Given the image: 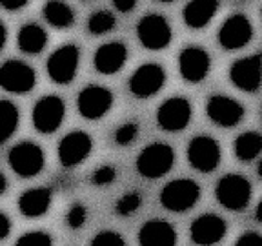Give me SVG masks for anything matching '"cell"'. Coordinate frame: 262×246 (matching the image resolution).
<instances>
[{"mask_svg":"<svg viewBox=\"0 0 262 246\" xmlns=\"http://www.w3.org/2000/svg\"><path fill=\"white\" fill-rule=\"evenodd\" d=\"M175 164V152L169 144L153 142L137 157V172L146 179H160Z\"/></svg>","mask_w":262,"mask_h":246,"instance_id":"obj_1","label":"cell"},{"mask_svg":"<svg viewBox=\"0 0 262 246\" xmlns=\"http://www.w3.org/2000/svg\"><path fill=\"white\" fill-rule=\"evenodd\" d=\"M8 160L11 170L16 175L29 179V177H35L42 172V168H44L46 164V155H44V150L38 144L24 140V142L15 144L9 150Z\"/></svg>","mask_w":262,"mask_h":246,"instance_id":"obj_2","label":"cell"},{"mask_svg":"<svg viewBox=\"0 0 262 246\" xmlns=\"http://www.w3.org/2000/svg\"><path fill=\"white\" fill-rule=\"evenodd\" d=\"M215 197L224 208L241 212L250 204L251 199V184L250 180L237 173H229L224 175L217 182L215 188Z\"/></svg>","mask_w":262,"mask_h":246,"instance_id":"obj_3","label":"cell"},{"mask_svg":"<svg viewBox=\"0 0 262 246\" xmlns=\"http://www.w3.org/2000/svg\"><path fill=\"white\" fill-rule=\"evenodd\" d=\"M201 197V188L191 179H175L160 192V202L169 212H186L193 208Z\"/></svg>","mask_w":262,"mask_h":246,"instance_id":"obj_4","label":"cell"},{"mask_svg":"<svg viewBox=\"0 0 262 246\" xmlns=\"http://www.w3.org/2000/svg\"><path fill=\"white\" fill-rule=\"evenodd\" d=\"M78 62H80V49L75 44H66L55 49L49 55L46 70L49 78L57 84H70L77 77Z\"/></svg>","mask_w":262,"mask_h":246,"instance_id":"obj_5","label":"cell"},{"mask_svg":"<svg viewBox=\"0 0 262 246\" xmlns=\"http://www.w3.org/2000/svg\"><path fill=\"white\" fill-rule=\"evenodd\" d=\"M66 117V104L57 95H46L33 108V126L35 130L49 135L60 128Z\"/></svg>","mask_w":262,"mask_h":246,"instance_id":"obj_6","label":"cell"},{"mask_svg":"<svg viewBox=\"0 0 262 246\" xmlns=\"http://www.w3.org/2000/svg\"><path fill=\"white\" fill-rule=\"evenodd\" d=\"M137 37L144 48L159 51L171 42V26L162 15H146L137 24Z\"/></svg>","mask_w":262,"mask_h":246,"instance_id":"obj_7","label":"cell"},{"mask_svg":"<svg viewBox=\"0 0 262 246\" xmlns=\"http://www.w3.org/2000/svg\"><path fill=\"white\" fill-rule=\"evenodd\" d=\"M37 84L31 66L20 60H8L0 66V88L9 93H28Z\"/></svg>","mask_w":262,"mask_h":246,"instance_id":"obj_8","label":"cell"},{"mask_svg":"<svg viewBox=\"0 0 262 246\" xmlns=\"http://www.w3.org/2000/svg\"><path fill=\"white\" fill-rule=\"evenodd\" d=\"M78 113L88 120H98L113 106V93L107 88L91 84L78 93L77 98Z\"/></svg>","mask_w":262,"mask_h":246,"instance_id":"obj_9","label":"cell"},{"mask_svg":"<svg viewBox=\"0 0 262 246\" xmlns=\"http://www.w3.org/2000/svg\"><path fill=\"white\" fill-rule=\"evenodd\" d=\"M193 108L188 98L171 97L164 100L157 110V124L164 131H182L191 120Z\"/></svg>","mask_w":262,"mask_h":246,"instance_id":"obj_10","label":"cell"},{"mask_svg":"<svg viewBox=\"0 0 262 246\" xmlns=\"http://www.w3.org/2000/svg\"><path fill=\"white\" fill-rule=\"evenodd\" d=\"M188 162L202 173H209L221 164V146L208 135H199L188 146Z\"/></svg>","mask_w":262,"mask_h":246,"instance_id":"obj_11","label":"cell"},{"mask_svg":"<svg viewBox=\"0 0 262 246\" xmlns=\"http://www.w3.org/2000/svg\"><path fill=\"white\" fill-rule=\"evenodd\" d=\"M166 82V71L162 66L155 62H147L137 68V71L129 78V91L137 98H147L153 97L162 90Z\"/></svg>","mask_w":262,"mask_h":246,"instance_id":"obj_12","label":"cell"},{"mask_svg":"<svg viewBox=\"0 0 262 246\" xmlns=\"http://www.w3.org/2000/svg\"><path fill=\"white\" fill-rule=\"evenodd\" d=\"M229 78L238 90L255 93L262 84V55H251L233 62L229 68Z\"/></svg>","mask_w":262,"mask_h":246,"instance_id":"obj_13","label":"cell"},{"mask_svg":"<svg viewBox=\"0 0 262 246\" xmlns=\"http://www.w3.org/2000/svg\"><path fill=\"white\" fill-rule=\"evenodd\" d=\"M228 224L222 217L215 213H204L199 215L189 226V235L191 241L199 246H213L221 242L226 237Z\"/></svg>","mask_w":262,"mask_h":246,"instance_id":"obj_14","label":"cell"},{"mask_svg":"<svg viewBox=\"0 0 262 246\" xmlns=\"http://www.w3.org/2000/svg\"><path fill=\"white\" fill-rule=\"evenodd\" d=\"M211 58L208 51L196 46H188L179 55V71L186 82H202L209 73Z\"/></svg>","mask_w":262,"mask_h":246,"instance_id":"obj_15","label":"cell"},{"mask_svg":"<svg viewBox=\"0 0 262 246\" xmlns=\"http://www.w3.org/2000/svg\"><path fill=\"white\" fill-rule=\"evenodd\" d=\"M251 37H253L251 22L248 20V16L241 15V13L226 18L224 24L219 29V42L226 49L244 48L251 40Z\"/></svg>","mask_w":262,"mask_h":246,"instance_id":"obj_16","label":"cell"},{"mask_svg":"<svg viewBox=\"0 0 262 246\" xmlns=\"http://www.w3.org/2000/svg\"><path fill=\"white\" fill-rule=\"evenodd\" d=\"M91 148H93V140L88 133L71 131L58 144V159L66 168L78 166L91 153Z\"/></svg>","mask_w":262,"mask_h":246,"instance_id":"obj_17","label":"cell"},{"mask_svg":"<svg viewBox=\"0 0 262 246\" xmlns=\"http://www.w3.org/2000/svg\"><path fill=\"white\" fill-rule=\"evenodd\" d=\"M208 117L222 128H231L237 126L244 117V108L241 102H237L235 98L226 97V95H213L208 100Z\"/></svg>","mask_w":262,"mask_h":246,"instance_id":"obj_18","label":"cell"},{"mask_svg":"<svg viewBox=\"0 0 262 246\" xmlns=\"http://www.w3.org/2000/svg\"><path fill=\"white\" fill-rule=\"evenodd\" d=\"M127 60V48L122 42H107L95 51V70L102 75H113L124 68Z\"/></svg>","mask_w":262,"mask_h":246,"instance_id":"obj_19","label":"cell"},{"mask_svg":"<svg viewBox=\"0 0 262 246\" xmlns=\"http://www.w3.org/2000/svg\"><path fill=\"white\" fill-rule=\"evenodd\" d=\"M140 246H175L177 244V230L168 221L153 219L140 226L139 232Z\"/></svg>","mask_w":262,"mask_h":246,"instance_id":"obj_20","label":"cell"},{"mask_svg":"<svg viewBox=\"0 0 262 246\" xmlns=\"http://www.w3.org/2000/svg\"><path fill=\"white\" fill-rule=\"evenodd\" d=\"M51 201H53V192L49 188H44V186L29 188L18 199V210L24 217L38 219L48 213Z\"/></svg>","mask_w":262,"mask_h":246,"instance_id":"obj_21","label":"cell"},{"mask_svg":"<svg viewBox=\"0 0 262 246\" xmlns=\"http://www.w3.org/2000/svg\"><path fill=\"white\" fill-rule=\"evenodd\" d=\"M219 11V0H189L184 8V22L193 29H201L211 22Z\"/></svg>","mask_w":262,"mask_h":246,"instance_id":"obj_22","label":"cell"},{"mask_svg":"<svg viewBox=\"0 0 262 246\" xmlns=\"http://www.w3.org/2000/svg\"><path fill=\"white\" fill-rule=\"evenodd\" d=\"M18 48L28 55H37L48 44V33L38 24H24L18 31Z\"/></svg>","mask_w":262,"mask_h":246,"instance_id":"obj_23","label":"cell"},{"mask_svg":"<svg viewBox=\"0 0 262 246\" xmlns=\"http://www.w3.org/2000/svg\"><path fill=\"white\" fill-rule=\"evenodd\" d=\"M42 13L46 22L57 29H68L75 22V11L64 0H48Z\"/></svg>","mask_w":262,"mask_h":246,"instance_id":"obj_24","label":"cell"},{"mask_svg":"<svg viewBox=\"0 0 262 246\" xmlns=\"http://www.w3.org/2000/svg\"><path fill=\"white\" fill-rule=\"evenodd\" d=\"M262 153V135L257 131H244L235 140V155L241 162H251Z\"/></svg>","mask_w":262,"mask_h":246,"instance_id":"obj_25","label":"cell"},{"mask_svg":"<svg viewBox=\"0 0 262 246\" xmlns=\"http://www.w3.org/2000/svg\"><path fill=\"white\" fill-rule=\"evenodd\" d=\"M18 108L9 100H0V144L11 139L18 128Z\"/></svg>","mask_w":262,"mask_h":246,"instance_id":"obj_26","label":"cell"},{"mask_svg":"<svg viewBox=\"0 0 262 246\" xmlns=\"http://www.w3.org/2000/svg\"><path fill=\"white\" fill-rule=\"evenodd\" d=\"M117 20L110 11H97L90 16L88 20V29L91 35H106L115 28Z\"/></svg>","mask_w":262,"mask_h":246,"instance_id":"obj_27","label":"cell"},{"mask_svg":"<svg viewBox=\"0 0 262 246\" xmlns=\"http://www.w3.org/2000/svg\"><path fill=\"white\" fill-rule=\"evenodd\" d=\"M15 246H53V239L48 232L33 230V232H26L24 235H20Z\"/></svg>","mask_w":262,"mask_h":246,"instance_id":"obj_28","label":"cell"},{"mask_svg":"<svg viewBox=\"0 0 262 246\" xmlns=\"http://www.w3.org/2000/svg\"><path fill=\"white\" fill-rule=\"evenodd\" d=\"M140 204H142V197H140V193L129 192L117 201L115 212L119 213V215H131V213H135L137 210L140 208Z\"/></svg>","mask_w":262,"mask_h":246,"instance_id":"obj_29","label":"cell"},{"mask_svg":"<svg viewBox=\"0 0 262 246\" xmlns=\"http://www.w3.org/2000/svg\"><path fill=\"white\" fill-rule=\"evenodd\" d=\"M137 135H139V124L137 122H124L122 126L117 128L113 139L119 146H127V144H131L137 139Z\"/></svg>","mask_w":262,"mask_h":246,"instance_id":"obj_30","label":"cell"},{"mask_svg":"<svg viewBox=\"0 0 262 246\" xmlns=\"http://www.w3.org/2000/svg\"><path fill=\"white\" fill-rule=\"evenodd\" d=\"M91 246H126V241L119 232L102 230L91 239Z\"/></svg>","mask_w":262,"mask_h":246,"instance_id":"obj_31","label":"cell"},{"mask_svg":"<svg viewBox=\"0 0 262 246\" xmlns=\"http://www.w3.org/2000/svg\"><path fill=\"white\" fill-rule=\"evenodd\" d=\"M88 221V208L84 204H73L66 213V224L70 228H82Z\"/></svg>","mask_w":262,"mask_h":246,"instance_id":"obj_32","label":"cell"},{"mask_svg":"<svg viewBox=\"0 0 262 246\" xmlns=\"http://www.w3.org/2000/svg\"><path fill=\"white\" fill-rule=\"evenodd\" d=\"M115 179H117V168L111 166V164L98 166V168L91 173V182L97 186H110Z\"/></svg>","mask_w":262,"mask_h":246,"instance_id":"obj_33","label":"cell"},{"mask_svg":"<svg viewBox=\"0 0 262 246\" xmlns=\"http://www.w3.org/2000/svg\"><path fill=\"white\" fill-rule=\"evenodd\" d=\"M235 246H262V235L257 232H246L237 239Z\"/></svg>","mask_w":262,"mask_h":246,"instance_id":"obj_34","label":"cell"},{"mask_svg":"<svg viewBox=\"0 0 262 246\" xmlns=\"http://www.w3.org/2000/svg\"><path fill=\"white\" fill-rule=\"evenodd\" d=\"M9 232H11V221L6 213L0 212V241H4L9 235Z\"/></svg>","mask_w":262,"mask_h":246,"instance_id":"obj_35","label":"cell"},{"mask_svg":"<svg viewBox=\"0 0 262 246\" xmlns=\"http://www.w3.org/2000/svg\"><path fill=\"white\" fill-rule=\"evenodd\" d=\"M29 0H0V6L8 11H16V9H22Z\"/></svg>","mask_w":262,"mask_h":246,"instance_id":"obj_36","label":"cell"},{"mask_svg":"<svg viewBox=\"0 0 262 246\" xmlns=\"http://www.w3.org/2000/svg\"><path fill=\"white\" fill-rule=\"evenodd\" d=\"M137 0H113V6L119 9L120 13H127L135 8Z\"/></svg>","mask_w":262,"mask_h":246,"instance_id":"obj_37","label":"cell"},{"mask_svg":"<svg viewBox=\"0 0 262 246\" xmlns=\"http://www.w3.org/2000/svg\"><path fill=\"white\" fill-rule=\"evenodd\" d=\"M6 38H8V31H6V26L2 24V22H0V51L4 49Z\"/></svg>","mask_w":262,"mask_h":246,"instance_id":"obj_38","label":"cell"},{"mask_svg":"<svg viewBox=\"0 0 262 246\" xmlns=\"http://www.w3.org/2000/svg\"><path fill=\"white\" fill-rule=\"evenodd\" d=\"M8 190V179H6V175L2 172H0V195Z\"/></svg>","mask_w":262,"mask_h":246,"instance_id":"obj_39","label":"cell"},{"mask_svg":"<svg viewBox=\"0 0 262 246\" xmlns=\"http://www.w3.org/2000/svg\"><path fill=\"white\" fill-rule=\"evenodd\" d=\"M257 221L262 224V201L258 202V206H257Z\"/></svg>","mask_w":262,"mask_h":246,"instance_id":"obj_40","label":"cell"},{"mask_svg":"<svg viewBox=\"0 0 262 246\" xmlns=\"http://www.w3.org/2000/svg\"><path fill=\"white\" fill-rule=\"evenodd\" d=\"M258 175H260V179H262V160H260V164H258Z\"/></svg>","mask_w":262,"mask_h":246,"instance_id":"obj_41","label":"cell"},{"mask_svg":"<svg viewBox=\"0 0 262 246\" xmlns=\"http://www.w3.org/2000/svg\"><path fill=\"white\" fill-rule=\"evenodd\" d=\"M159 2H173V0H159Z\"/></svg>","mask_w":262,"mask_h":246,"instance_id":"obj_42","label":"cell"},{"mask_svg":"<svg viewBox=\"0 0 262 246\" xmlns=\"http://www.w3.org/2000/svg\"><path fill=\"white\" fill-rule=\"evenodd\" d=\"M260 13H262V11H260Z\"/></svg>","mask_w":262,"mask_h":246,"instance_id":"obj_43","label":"cell"}]
</instances>
